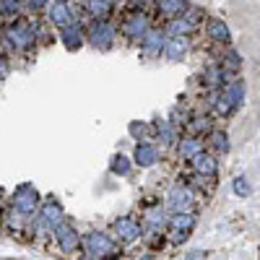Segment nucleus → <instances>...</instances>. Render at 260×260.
<instances>
[{
  "mask_svg": "<svg viewBox=\"0 0 260 260\" xmlns=\"http://www.w3.org/2000/svg\"><path fill=\"white\" fill-rule=\"evenodd\" d=\"M130 136H133V138H138V141H143V133H146V125L143 122H130Z\"/></svg>",
  "mask_w": 260,
  "mask_h": 260,
  "instance_id": "32",
  "label": "nucleus"
},
{
  "mask_svg": "<svg viewBox=\"0 0 260 260\" xmlns=\"http://www.w3.org/2000/svg\"><path fill=\"white\" fill-rule=\"evenodd\" d=\"M8 71H11V65H8V60H6L3 55H0V81H3V78H8Z\"/></svg>",
  "mask_w": 260,
  "mask_h": 260,
  "instance_id": "35",
  "label": "nucleus"
},
{
  "mask_svg": "<svg viewBox=\"0 0 260 260\" xmlns=\"http://www.w3.org/2000/svg\"><path fill=\"white\" fill-rule=\"evenodd\" d=\"M187 127H190V136L201 138V133L211 130V122H208V117H192V122H187Z\"/></svg>",
  "mask_w": 260,
  "mask_h": 260,
  "instance_id": "29",
  "label": "nucleus"
},
{
  "mask_svg": "<svg viewBox=\"0 0 260 260\" xmlns=\"http://www.w3.org/2000/svg\"><path fill=\"white\" fill-rule=\"evenodd\" d=\"M148 29H151L148 11H127V16L120 21V31L127 42H141Z\"/></svg>",
  "mask_w": 260,
  "mask_h": 260,
  "instance_id": "5",
  "label": "nucleus"
},
{
  "mask_svg": "<svg viewBox=\"0 0 260 260\" xmlns=\"http://www.w3.org/2000/svg\"><path fill=\"white\" fill-rule=\"evenodd\" d=\"M242 102H245V81L232 78L226 86H221V89L216 91V96H213V110H216V115L229 117V115H234L237 110H240Z\"/></svg>",
  "mask_w": 260,
  "mask_h": 260,
  "instance_id": "1",
  "label": "nucleus"
},
{
  "mask_svg": "<svg viewBox=\"0 0 260 260\" xmlns=\"http://www.w3.org/2000/svg\"><path fill=\"white\" fill-rule=\"evenodd\" d=\"M190 8L187 0H156V11L169 21V18H180Z\"/></svg>",
  "mask_w": 260,
  "mask_h": 260,
  "instance_id": "22",
  "label": "nucleus"
},
{
  "mask_svg": "<svg viewBox=\"0 0 260 260\" xmlns=\"http://www.w3.org/2000/svg\"><path fill=\"white\" fill-rule=\"evenodd\" d=\"M52 237H55V242H57L60 252H65V255H71V252H73V250H78V245H81L78 229H76L71 221H62V224L52 232Z\"/></svg>",
  "mask_w": 260,
  "mask_h": 260,
  "instance_id": "12",
  "label": "nucleus"
},
{
  "mask_svg": "<svg viewBox=\"0 0 260 260\" xmlns=\"http://www.w3.org/2000/svg\"><path fill=\"white\" fill-rule=\"evenodd\" d=\"M182 18L187 21V24H192V26H198L201 21L206 18V13H203V8H195V6H190L185 13H182Z\"/></svg>",
  "mask_w": 260,
  "mask_h": 260,
  "instance_id": "30",
  "label": "nucleus"
},
{
  "mask_svg": "<svg viewBox=\"0 0 260 260\" xmlns=\"http://www.w3.org/2000/svg\"><path fill=\"white\" fill-rule=\"evenodd\" d=\"M234 192L240 195V198H247V195L252 192V187H250L247 177H237V180H234Z\"/></svg>",
  "mask_w": 260,
  "mask_h": 260,
  "instance_id": "31",
  "label": "nucleus"
},
{
  "mask_svg": "<svg viewBox=\"0 0 260 260\" xmlns=\"http://www.w3.org/2000/svg\"><path fill=\"white\" fill-rule=\"evenodd\" d=\"M39 206H42V195L31 182H24L11 195V211L18 216V219H34V216L39 213Z\"/></svg>",
  "mask_w": 260,
  "mask_h": 260,
  "instance_id": "2",
  "label": "nucleus"
},
{
  "mask_svg": "<svg viewBox=\"0 0 260 260\" xmlns=\"http://www.w3.org/2000/svg\"><path fill=\"white\" fill-rule=\"evenodd\" d=\"M192 169H195V175H201V177H208V180H213L216 177V172H219V161H216V154H198L192 161Z\"/></svg>",
  "mask_w": 260,
  "mask_h": 260,
  "instance_id": "17",
  "label": "nucleus"
},
{
  "mask_svg": "<svg viewBox=\"0 0 260 260\" xmlns=\"http://www.w3.org/2000/svg\"><path fill=\"white\" fill-rule=\"evenodd\" d=\"M203 81H206V86H208V89L216 94V91H219L221 89V86H226L232 78H229V73L221 68V65L219 62H211L208 65V68L203 71Z\"/></svg>",
  "mask_w": 260,
  "mask_h": 260,
  "instance_id": "16",
  "label": "nucleus"
},
{
  "mask_svg": "<svg viewBox=\"0 0 260 260\" xmlns=\"http://www.w3.org/2000/svg\"><path fill=\"white\" fill-rule=\"evenodd\" d=\"M203 148H206V141H203V138H198V136H185V138L180 141V146H177V154H180V159L192 161L198 154H203Z\"/></svg>",
  "mask_w": 260,
  "mask_h": 260,
  "instance_id": "20",
  "label": "nucleus"
},
{
  "mask_svg": "<svg viewBox=\"0 0 260 260\" xmlns=\"http://www.w3.org/2000/svg\"><path fill=\"white\" fill-rule=\"evenodd\" d=\"M167 39H190V34L195 31L192 24H187V21L180 16V18H169L167 21V26L161 29Z\"/></svg>",
  "mask_w": 260,
  "mask_h": 260,
  "instance_id": "21",
  "label": "nucleus"
},
{
  "mask_svg": "<svg viewBox=\"0 0 260 260\" xmlns=\"http://www.w3.org/2000/svg\"><path fill=\"white\" fill-rule=\"evenodd\" d=\"M156 133H159V141L164 146H172L177 141V127L172 125L169 120H156Z\"/></svg>",
  "mask_w": 260,
  "mask_h": 260,
  "instance_id": "25",
  "label": "nucleus"
},
{
  "mask_svg": "<svg viewBox=\"0 0 260 260\" xmlns=\"http://www.w3.org/2000/svg\"><path fill=\"white\" fill-rule=\"evenodd\" d=\"M164 45H167V37H164V31L151 26V29L146 31V37L141 39V55H143L146 60L161 57V52H164Z\"/></svg>",
  "mask_w": 260,
  "mask_h": 260,
  "instance_id": "13",
  "label": "nucleus"
},
{
  "mask_svg": "<svg viewBox=\"0 0 260 260\" xmlns=\"http://www.w3.org/2000/svg\"><path fill=\"white\" fill-rule=\"evenodd\" d=\"M81 245L83 250L89 252L91 257H107V255H112L115 252V242L110 240V234H104V232H89V234H83L81 237Z\"/></svg>",
  "mask_w": 260,
  "mask_h": 260,
  "instance_id": "8",
  "label": "nucleus"
},
{
  "mask_svg": "<svg viewBox=\"0 0 260 260\" xmlns=\"http://www.w3.org/2000/svg\"><path fill=\"white\" fill-rule=\"evenodd\" d=\"M120 0H81V11L91 21H107L117 8Z\"/></svg>",
  "mask_w": 260,
  "mask_h": 260,
  "instance_id": "14",
  "label": "nucleus"
},
{
  "mask_svg": "<svg viewBox=\"0 0 260 260\" xmlns=\"http://www.w3.org/2000/svg\"><path fill=\"white\" fill-rule=\"evenodd\" d=\"M115 37H117V29L110 21H94V24L86 29V42H89L94 50H110L115 45Z\"/></svg>",
  "mask_w": 260,
  "mask_h": 260,
  "instance_id": "6",
  "label": "nucleus"
},
{
  "mask_svg": "<svg viewBox=\"0 0 260 260\" xmlns=\"http://www.w3.org/2000/svg\"><path fill=\"white\" fill-rule=\"evenodd\" d=\"M138 260H154V255L148 252V255H143V257H138Z\"/></svg>",
  "mask_w": 260,
  "mask_h": 260,
  "instance_id": "36",
  "label": "nucleus"
},
{
  "mask_svg": "<svg viewBox=\"0 0 260 260\" xmlns=\"http://www.w3.org/2000/svg\"><path fill=\"white\" fill-rule=\"evenodd\" d=\"M112 232L120 242H136L143 237V224L136 219V216H120V219L112 224Z\"/></svg>",
  "mask_w": 260,
  "mask_h": 260,
  "instance_id": "11",
  "label": "nucleus"
},
{
  "mask_svg": "<svg viewBox=\"0 0 260 260\" xmlns=\"http://www.w3.org/2000/svg\"><path fill=\"white\" fill-rule=\"evenodd\" d=\"M29 3V8L34 11V13H39V11H45L47 6H50V0H26Z\"/></svg>",
  "mask_w": 260,
  "mask_h": 260,
  "instance_id": "33",
  "label": "nucleus"
},
{
  "mask_svg": "<svg viewBox=\"0 0 260 260\" xmlns=\"http://www.w3.org/2000/svg\"><path fill=\"white\" fill-rule=\"evenodd\" d=\"M190 50V39H167L164 45V55L169 60H182Z\"/></svg>",
  "mask_w": 260,
  "mask_h": 260,
  "instance_id": "23",
  "label": "nucleus"
},
{
  "mask_svg": "<svg viewBox=\"0 0 260 260\" xmlns=\"http://www.w3.org/2000/svg\"><path fill=\"white\" fill-rule=\"evenodd\" d=\"M60 42L65 45V50H71V52H76L83 42H86V29L81 26V24H71V26H65V29H60Z\"/></svg>",
  "mask_w": 260,
  "mask_h": 260,
  "instance_id": "15",
  "label": "nucleus"
},
{
  "mask_svg": "<svg viewBox=\"0 0 260 260\" xmlns=\"http://www.w3.org/2000/svg\"><path fill=\"white\" fill-rule=\"evenodd\" d=\"M219 65L226 71V73H237L242 68V60H240V55H237L234 50H226L224 55H221V60H219Z\"/></svg>",
  "mask_w": 260,
  "mask_h": 260,
  "instance_id": "27",
  "label": "nucleus"
},
{
  "mask_svg": "<svg viewBox=\"0 0 260 260\" xmlns=\"http://www.w3.org/2000/svg\"><path fill=\"white\" fill-rule=\"evenodd\" d=\"M195 224H198V213H192V211H185V213H175L172 219H167V226L172 232V242H182L185 237L195 229Z\"/></svg>",
  "mask_w": 260,
  "mask_h": 260,
  "instance_id": "10",
  "label": "nucleus"
},
{
  "mask_svg": "<svg viewBox=\"0 0 260 260\" xmlns=\"http://www.w3.org/2000/svg\"><path fill=\"white\" fill-rule=\"evenodd\" d=\"M133 159H136V164H138V167H143V169L154 167V164L159 161V148H156V143L141 141V143L136 146V154H133Z\"/></svg>",
  "mask_w": 260,
  "mask_h": 260,
  "instance_id": "18",
  "label": "nucleus"
},
{
  "mask_svg": "<svg viewBox=\"0 0 260 260\" xmlns=\"http://www.w3.org/2000/svg\"><path fill=\"white\" fill-rule=\"evenodd\" d=\"M192 203H195V192H192L190 185H185V182H175V185L169 187V192H167V208L172 211V216L190 211Z\"/></svg>",
  "mask_w": 260,
  "mask_h": 260,
  "instance_id": "7",
  "label": "nucleus"
},
{
  "mask_svg": "<svg viewBox=\"0 0 260 260\" xmlns=\"http://www.w3.org/2000/svg\"><path fill=\"white\" fill-rule=\"evenodd\" d=\"M130 167H133V164H130V159L125 154H115L112 161H110V172H112L115 177H127L130 175Z\"/></svg>",
  "mask_w": 260,
  "mask_h": 260,
  "instance_id": "26",
  "label": "nucleus"
},
{
  "mask_svg": "<svg viewBox=\"0 0 260 260\" xmlns=\"http://www.w3.org/2000/svg\"><path fill=\"white\" fill-rule=\"evenodd\" d=\"M208 146H211L213 154H226V151L232 148L229 133H226V130H211V133H208Z\"/></svg>",
  "mask_w": 260,
  "mask_h": 260,
  "instance_id": "24",
  "label": "nucleus"
},
{
  "mask_svg": "<svg viewBox=\"0 0 260 260\" xmlns=\"http://www.w3.org/2000/svg\"><path fill=\"white\" fill-rule=\"evenodd\" d=\"M62 221H65L62 203H60L57 198H47V201H42L39 213H37V219H34L31 224H34V232L42 234V232H55Z\"/></svg>",
  "mask_w": 260,
  "mask_h": 260,
  "instance_id": "4",
  "label": "nucleus"
},
{
  "mask_svg": "<svg viewBox=\"0 0 260 260\" xmlns=\"http://www.w3.org/2000/svg\"><path fill=\"white\" fill-rule=\"evenodd\" d=\"M185 260H208V255H206L203 250H190V252L185 255Z\"/></svg>",
  "mask_w": 260,
  "mask_h": 260,
  "instance_id": "34",
  "label": "nucleus"
},
{
  "mask_svg": "<svg viewBox=\"0 0 260 260\" xmlns=\"http://www.w3.org/2000/svg\"><path fill=\"white\" fill-rule=\"evenodd\" d=\"M18 11H21V0H0V16L13 18L18 16Z\"/></svg>",
  "mask_w": 260,
  "mask_h": 260,
  "instance_id": "28",
  "label": "nucleus"
},
{
  "mask_svg": "<svg viewBox=\"0 0 260 260\" xmlns=\"http://www.w3.org/2000/svg\"><path fill=\"white\" fill-rule=\"evenodd\" d=\"M3 39L13 52H29L37 45V29L26 21H11L3 31Z\"/></svg>",
  "mask_w": 260,
  "mask_h": 260,
  "instance_id": "3",
  "label": "nucleus"
},
{
  "mask_svg": "<svg viewBox=\"0 0 260 260\" xmlns=\"http://www.w3.org/2000/svg\"><path fill=\"white\" fill-rule=\"evenodd\" d=\"M47 21L57 29H65L76 24V11H73V3L71 0H50L47 6Z\"/></svg>",
  "mask_w": 260,
  "mask_h": 260,
  "instance_id": "9",
  "label": "nucleus"
},
{
  "mask_svg": "<svg viewBox=\"0 0 260 260\" xmlns=\"http://www.w3.org/2000/svg\"><path fill=\"white\" fill-rule=\"evenodd\" d=\"M206 37L211 42H216V45H229L232 42V31L221 18H208L206 21Z\"/></svg>",
  "mask_w": 260,
  "mask_h": 260,
  "instance_id": "19",
  "label": "nucleus"
}]
</instances>
